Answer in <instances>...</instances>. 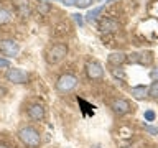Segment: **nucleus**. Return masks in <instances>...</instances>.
Returning a JSON list of instances; mask_svg holds the SVG:
<instances>
[{"label":"nucleus","mask_w":158,"mask_h":148,"mask_svg":"<svg viewBox=\"0 0 158 148\" xmlns=\"http://www.w3.org/2000/svg\"><path fill=\"white\" fill-rule=\"evenodd\" d=\"M145 130L150 135H158V127H152V125H145Z\"/></svg>","instance_id":"19"},{"label":"nucleus","mask_w":158,"mask_h":148,"mask_svg":"<svg viewBox=\"0 0 158 148\" xmlns=\"http://www.w3.org/2000/svg\"><path fill=\"white\" fill-rule=\"evenodd\" d=\"M66 54H68V46L66 44H63V43L53 44V46L48 49V53H46V61L51 63V64H56V63L61 61Z\"/></svg>","instance_id":"2"},{"label":"nucleus","mask_w":158,"mask_h":148,"mask_svg":"<svg viewBox=\"0 0 158 148\" xmlns=\"http://www.w3.org/2000/svg\"><path fill=\"white\" fill-rule=\"evenodd\" d=\"M0 148H8L7 145H0Z\"/></svg>","instance_id":"24"},{"label":"nucleus","mask_w":158,"mask_h":148,"mask_svg":"<svg viewBox=\"0 0 158 148\" xmlns=\"http://www.w3.org/2000/svg\"><path fill=\"white\" fill-rule=\"evenodd\" d=\"M91 3H92V0H76L74 5H76L77 8H87Z\"/></svg>","instance_id":"16"},{"label":"nucleus","mask_w":158,"mask_h":148,"mask_svg":"<svg viewBox=\"0 0 158 148\" xmlns=\"http://www.w3.org/2000/svg\"><path fill=\"white\" fill-rule=\"evenodd\" d=\"M15 2H18V3H17V8H18L20 15H22V17H28V13H30L28 0H15Z\"/></svg>","instance_id":"12"},{"label":"nucleus","mask_w":158,"mask_h":148,"mask_svg":"<svg viewBox=\"0 0 158 148\" xmlns=\"http://www.w3.org/2000/svg\"><path fill=\"white\" fill-rule=\"evenodd\" d=\"M148 94V89L145 86H135L132 87V96L137 99V101H142V99H145V96Z\"/></svg>","instance_id":"10"},{"label":"nucleus","mask_w":158,"mask_h":148,"mask_svg":"<svg viewBox=\"0 0 158 148\" xmlns=\"http://www.w3.org/2000/svg\"><path fill=\"white\" fill-rule=\"evenodd\" d=\"M104 7H106V3L101 5V7H97V8H94V10H89L87 15H86V20H87V22H92V20H96V18H97V15L104 10Z\"/></svg>","instance_id":"13"},{"label":"nucleus","mask_w":158,"mask_h":148,"mask_svg":"<svg viewBox=\"0 0 158 148\" xmlns=\"http://www.w3.org/2000/svg\"><path fill=\"white\" fill-rule=\"evenodd\" d=\"M86 72H87L89 79H101V77L104 76V69H102V66H101V64H99L97 61L87 63Z\"/></svg>","instance_id":"6"},{"label":"nucleus","mask_w":158,"mask_h":148,"mask_svg":"<svg viewBox=\"0 0 158 148\" xmlns=\"http://www.w3.org/2000/svg\"><path fill=\"white\" fill-rule=\"evenodd\" d=\"M18 137H20V140L23 142V145H27V146L36 148L40 145V133L35 130L33 127H23L22 130L18 132Z\"/></svg>","instance_id":"1"},{"label":"nucleus","mask_w":158,"mask_h":148,"mask_svg":"<svg viewBox=\"0 0 158 148\" xmlns=\"http://www.w3.org/2000/svg\"><path fill=\"white\" fill-rule=\"evenodd\" d=\"M96 2H102V0H96Z\"/></svg>","instance_id":"25"},{"label":"nucleus","mask_w":158,"mask_h":148,"mask_svg":"<svg viewBox=\"0 0 158 148\" xmlns=\"http://www.w3.org/2000/svg\"><path fill=\"white\" fill-rule=\"evenodd\" d=\"M125 59H127L125 54L118 51V53H112L110 56H109V63H110V64H115V66H118V64H122L123 61H125Z\"/></svg>","instance_id":"11"},{"label":"nucleus","mask_w":158,"mask_h":148,"mask_svg":"<svg viewBox=\"0 0 158 148\" xmlns=\"http://www.w3.org/2000/svg\"><path fill=\"white\" fill-rule=\"evenodd\" d=\"M112 109L115 113H118V115H123V113H127L130 110V104H128V101H125V99H118V101L114 102Z\"/></svg>","instance_id":"8"},{"label":"nucleus","mask_w":158,"mask_h":148,"mask_svg":"<svg viewBox=\"0 0 158 148\" xmlns=\"http://www.w3.org/2000/svg\"><path fill=\"white\" fill-rule=\"evenodd\" d=\"M18 44L13 41V39H3V41H0V53H3L5 56L12 58L15 54L18 53Z\"/></svg>","instance_id":"5"},{"label":"nucleus","mask_w":158,"mask_h":148,"mask_svg":"<svg viewBox=\"0 0 158 148\" xmlns=\"http://www.w3.org/2000/svg\"><path fill=\"white\" fill-rule=\"evenodd\" d=\"M145 120L147 122H153V120H155V112H153V110H147L145 112Z\"/></svg>","instance_id":"18"},{"label":"nucleus","mask_w":158,"mask_h":148,"mask_svg":"<svg viewBox=\"0 0 158 148\" xmlns=\"http://www.w3.org/2000/svg\"><path fill=\"white\" fill-rule=\"evenodd\" d=\"M99 30L102 33H114L118 30V22L114 18H106L104 17L101 22H99Z\"/></svg>","instance_id":"7"},{"label":"nucleus","mask_w":158,"mask_h":148,"mask_svg":"<svg viewBox=\"0 0 158 148\" xmlns=\"http://www.w3.org/2000/svg\"><path fill=\"white\" fill-rule=\"evenodd\" d=\"M28 117L31 118V120H41L44 117V109L43 105H40V104H35L28 109Z\"/></svg>","instance_id":"9"},{"label":"nucleus","mask_w":158,"mask_h":148,"mask_svg":"<svg viewBox=\"0 0 158 148\" xmlns=\"http://www.w3.org/2000/svg\"><path fill=\"white\" fill-rule=\"evenodd\" d=\"M77 86V77L73 74H63L56 82V89L61 92H69Z\"/></svg>","instance_id":"3"},{"label":"nucleus","mask_w":158,"mask_h":148,"mask_svg":"<svg viewBox=\"0 0 158 148\" xmlns=\"http://www.w3.org/2000/svg\"><path fill=\"white\" fill-rule=\"evenodd\" d=\"M5 76H7V79L10 82H13V84H25L28 81V72L23 71V69H20V68L8 69Z\"/></svg>","instance_id":"4"},{"label":"nucleus","mask_w":158,"mask_h":148,"mask_svg":"<svg viewBox=\"0 0 158 148\" xmlns=\"http://www.w3.org/2000/svg\"><path fill=\"white\" fill-rule=\"evenodd\" d=\"M71 17L74 18V22H76L79 27H82V23H84V20H82V15H79V13H74V15H71Z\"/></svg>","instance_id":"20"},{"label":"nucleus","mask_w":158,"mask_h":148,"mask_svg":"<svg viewBox=\"0 0 158 148\" xmlns=\"http://www.w3.org/2000/svg\"><path fill=\"white\" fill-rule=\"evenodd\" d=\"M38 10H40L41 13H48V12H49V3H46V2L38 3Z\"/></svg>","instance_id":"17"},{"label":"nucleus","mask_w":158,"mask_h":148,"mask_svg":"<svg viewBox=\"0 0 158 148\" xmlns=\"http://www.w3.org/2000/svg\"><path fill=\"white\" fill-rule=\"evenodd\" d=\"M148 96H152V97H158V81L152 82L150 89H148Z\"/></svg>","instance_id":"15"},{"label":"nucleus","mask_w":158,"mask_h":148,"mask_svg":"<svg viewBox=\"0 0 158 148\" xmlns=\"http://www.w3.org/2000/svg\"><path fill=\"white\" fill-rule=\"evenodd\" d=\"M10 22V12L5 8H0V25H5Z\"/></svg>","instance_id":"14"},{"label":"nucleus","mask_w":158,"mask_h":148,"mask_svg":"<svg viewBox=\"0 0 158 148\" xmlns=\"http://www.w3.org/2000/svg\"><path fill=\"white\" fill-rule=\"evenodd\" d=\"M0 68H10V61H8V59L0 58Z\"/></svg>","instance_id":"21"},{"label":"nucleus","mask_w":158,"mask_h":148,"mask_svg":"<svg viewBox=\"0 0 158 148\" xmlns=\"http://www.w3.org/2000/svg\"><path fill=\"white\" fill-rule=\"evenodd\" d=\"M150 77H152V79H158V68H155V69L150 72Z\"/></svg>","instance_id":"22"},{"label":"nucleus","mask_w":158,"mask_h":148,"mask_svg":"<svg viewBox=\"0 0 158 148\" xmlns=\"http://www.w3.org/2000/svg\"><path fill=\"white\" fill-rule=\"evenodd\" d=\"M61 2L64 5H74V3H76V0H61Z\"/></svg>","instance_id":"23"}]
</instances>
